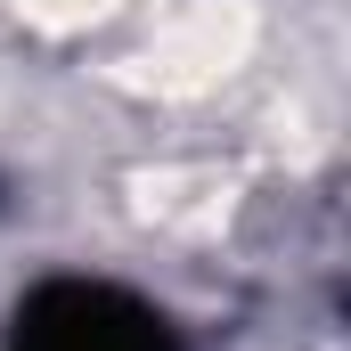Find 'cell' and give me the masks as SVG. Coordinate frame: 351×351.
I'll use <instances>...</instances> for the list:
<instances>
[{
    "mask_svg": "<svg viewBox=\"0 0 351 351\" xmlns=\"http://www.w3.org/2000/svg\"><path fill=\"white\" fill-rule=\"evenodd\" d=\"M254 41H262L254 0H180L123 58V82L147 90V98H204L254 58Z\"/></svg>",
    "mask_w": 351,
    "mask_h": 351,
    "instance_id": "obj_1",
    "label": "cell"
},
{
    "mask_svg": "<svg viewBox=\"0 0 351 351\" xmlns=\"http://www.w3.org/2000/svg\"><path fill=\"white\" fill-rule=\"evenodd\" d=\"M131 0H16V16L25 25H41V33H90V25H106V16H123Z\"/></svg>",
    "mask_w": 351,
    "mask_h": 351,
    "instance_id": "obj_2",
    "label": "cell"
}]
</instances>
